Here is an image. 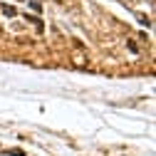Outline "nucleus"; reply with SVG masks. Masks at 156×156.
Returning <instances> with one entry per match:
<instances>
[{
	"instance_id": "obj_1",
	"label": "nucleus",
	"mask_w": 156,
	"mask_h": 156,
	"mask_svg": "<svg viewBox=\"0 0 156 156\" xmlns=\"http://www.w3.org/2000/svg\"><path fill=\"white\" fill-rule=\"evenodd\" d=\"M0 10H3V12H5V15H8V17H12V15H15V12H17V10H15V8H12V5H8V3H3V5H0Z\"/></svg>"
},
{
	"instance_id": "obj_2",
	"label": "nucleus",
	"mask_w": 156,
	"mask_h": 156,
	"mask_svg": "<svg viewBox=\"0 0 156 156\" xmlns=\"http://www.w3.org/2000/svg\"><path fill=\"white\" fill-rule=\"evenodd\" d=\"M8 154H10V156H25V151H23V149H10Z\"/></svg>"
},
{
	"instance_id": "obj_3",
	"label": "nucleus",
	"mask_w": 156,
	"mask_h": 156,
	"mask_svg": "<svg viewBox=\"0 0 156 156\" xmlns=\"http://www.w3.org/2000/svg\"><path fill=\"white\" fill-rule=\"evenodd\" d=\"M30 8H32L35 12H40V10H42V5H40V3H37V0H32V3H30Z\"/></svg>"
}]
</instances>
